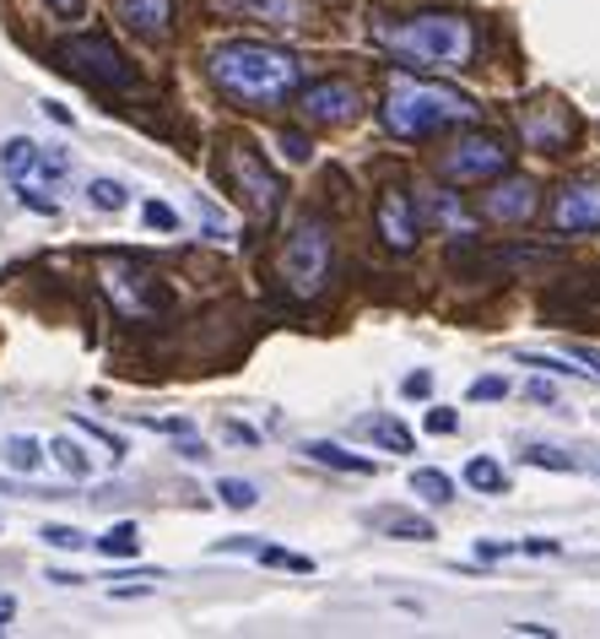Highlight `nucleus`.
I'll return each instance as SVG.
<instances>
[{"mask_svg":"<svg viewBox=\"0 0 600 639\" xmlns=\"http://www.w3.org/2000/svg\"><path fill=\"white\" fill-rule=\"evenodd\" d=\"M206 77L239 109H277V103H287L303 87V60L292 49H277V43L239 39V43L211 49Z\"/></svg>","mask_w":600,"mask_h":639,"instance_id":"1","label":"nucleus"},{"mask_svg":"<svg viewBox=\"0 0 600 639\" xmlns=\"http://www.w3.org/2000/svg\"><path fill=\"white\" fill-rule=\"evenodd\" d=\"M379 120L400 141H428V136H439L449 126H471L477 103L466 92H454V87L422 82L417 71L396 66L390 82H384V98H379Z\"/></svg>","mask_w":600,"mask_h":639,"instance_id":"2","label":"nucleus"},{"mask_svg":"<svg viewBox=\"0 0 600 639\" xmlns=\"http://www.w3.org/2000/svg\"><path fill=\"white\" fill-rule=\"evenodd\" d=\"M384 43L400 54V66H466L477 54V33L454 11H417L396 22Z\"/></svg>","mask_w":600,"mask_h":639,"instance_id":"3","label":"nucleus"},{"mask_svg":"<svg viewBox=\"0 0 600 639\" xmlns=\"http://www.w3.org/2000/svg\"><path fill=\"white\" fill-rule=\"evenodd\" d=\"M330 266H336V244H330V222L320 212L298 217V228L287 233V250H281V282L292 299H320L324 282H330Z\"/></svg>","mask_w":600,"mask_h":639,"instance_id":"4","label":"nucleus"},{"mask_svg":"<svg viewBox=\"0 0 600 639\" xmlns=\"http://www.w3.org/2000/svg\"><path fill=\"white\" fill-rule=\"evenodd\" d=\"M98 288L114 303L120 320H158L162 314V282L152 277V266L136 256H103L98 260Z\"/></svg>","mask_w":600,"mask_h":639,"instance_id":"5","label":"nucleus"},{"mask_svg":"<svg viewBox=\"0 0 600 639\" xmlns=\"http://www.w3.org/2000/svg\"><path fill=\"white\" fill-rule=\"evenodd\" d=\"M222 169L233 179V190H239L243 212L254 217V222H266V217H277L281 207V179L266 169V158L254 152V141L239 136V141H228V158H222Z\"/></svg>","mask_w":600,"mask_h":639,"instance_id":"6","label":"nucleus"},{"mask_svg":"<svg viewBox=\"0 0 600 639\" xmlns=\"http://www.w3.org/2000/svg\"><path fill=\"white\" fill-rule=\"evenodd\" d=\"M60 66L77 71V77H87V82H98V87H120V92L136 87V71L124 66V54L103 39V33H81V39L60 43Z\"/></svg>","mask_w":600,"mask_h":639,"instance_id":"7","label":"nucleus"},{"mask_svg":"<svg viewBox=\"0 0 600 639\" xmlns=\"http://www.w3.org/2000/svg\"><path fill=\"white\" fill-rule=\"evenodd\" d=\"M509 169V141L503 136H466L439 158V173L449 184H481Z\"/></svg>","mask_w":600,"mask_h":639,"instance_id":"8","label":"nucleus"},{"mask_svg":"<svg viewBox=\"0 0 600 639\" xmlns=\"http://www.w3.org/2000/svg\"><path fill=\"white\" fill-rule=\"evenodd\" d=\"M547 222L558 239H584V233H600V173H584V179H568L552 207H547Z\"/></svg>","mask_w":600,"mask_h":639,"instance_id":"9","label":"nucleus"},{"mask_svg":"<svg viewBox=\"0 0 600 639\" xmlns=\"http://www.w3.org/2000/svg\"><path fill=\"white\" fill-rule=\"evenodd\" d=\"M292 98H298V114H303L309 126H330V130H336V126H352V120L362 114V92L352 82H341V77H336V82L324 77V82L298 87Z\"/></svg>","mask_w":600,"mask_h":639,"instance_id":"10","label":"nucleus"},{"mask_svg":"<svg viewBox=\"0 0 600 639\" xmlns=\"http://www.w3.org/2000/svg\"><path fill=\"white\" fill-rule=\"evenodd\" d=\"M536 207H541V184H536V179H524V173H509V169L498 173V184L481 196V217H487V222H503V228L530 222Z\"/></svg>","mask_w":600,"mask_h":639,"instance_id":"11","label":"nucleus"},{"mask_svg":"<svg viewBox=\"0 0 600 639\" xmlns=\"http://www.w3.org/2000/svg\"><path fill=\"white\" fill-rule=\"evenodd\" d=\"M373 228H379V239H384V250H417V239H422V212H417V196H406L400 184H390L384 196H379V207H373Z\"/></svg>","mask_w":600,"mask_h":639,"instance_id":"12","label":"nucleus"},{"mask_svg":"<svg viewBox=\"0 0 600 639\" xmlns=\"http://www.w3.org/2000/svg\"><path fill=\"white\" fill-rule=\"evenodd\" d=\"M520 136H524V147H536V152H568L573 136H579V120L568 114V103L541 98V103H530L520 114Z\"/></svg>","mask_w":600,"mask_h":639,"instance_id":"13","label":"nucleus"},{"mask_svg":"<svg viewBox=\"0 0 600 639\" xmlns=\"http://www.w3.org/2000/svg\"><path fill=\"white\" fill-rule=\"evenodd\" d=\"M114 11L136 39H168L173 33V0H114Z\"/></svg>","mask_w":600,"mask_h":639,"instance_id":"14","label":"nucleus"},{"mask_svg":"<svg viewBox=\"0 0 600 639\" xmlns=\"http://www.w3.org/2000/svg\"><path fill=\"white\" fill-rule=\"evenodd\" d=\"M417 212H422V228L433 222V228H443V233H471L466 207L454 201V190H428V196H417Z\"/></svg>","mask_w":600,"mask_h":639,"instance_id":"15","label":"nucleus"},{"mask_svg":"<svg viewBox=\"0 0 600 639\" xmlns=\"http://www.w3.org/2000/svg\"><path fill=\"white\" fill-rule=\"evenodd\" d=\"M222 17H266V22H298L303 6L298 0H211Z\"/></svg>","mask_w":600,"mask_h":639,"instance_id":"16","label":"nucleus"},{"mask_svg":"<svg viewBox=\"0 0 600 639\" xmlns=\"http://www.w3.org/2000/svg\"><path fill=\"white\" fill-rule=\"evenodd\" d=\"M39 158H43L39 141L11 136V141L0 147V173H6V179H33V173H39Z\"/></svg>","mask_w":600,"mask_h":639,"instance_id":"17","label":"nucleus"},{"mask_svg":"<svg viewBox=\"0 0 600 639\" xmlns=\"http://www.w3.org/2000/svg\"><path fill=\"white\" fill-rule=\"evenodd\" d=\"M358 433H368L390 456H411V428L396 423V418H358Z\"/></svg>","mask_w":600,"mask_h":639,"instance_id":"18","label":"nucleus"},{"mask_svg":"<svg viewBox=\"0 0 600 639\" xmlns=\"http://www.w3.org/2000/svg\"><path fill=\"white\" fill-rule=\"evenodd\" d=\"M303 456L309 461H320V467H336V471H358V477H368V471H379L368 456H352V450H341V445H324V439H309L303 445Z\"/></svg>","mask_w":600,"mask_h":639,"instance_id":"19","label":"nucleus"},{"mask_svg":"<svg viewBox=\"0 0 600 639\" xmlns=\"http://www.w3.org/2000/svg\"><path fill=\"white\" fill-rule=\"evenodd\" d=\"M466 482H471L477 493H509V477H503V467H498L492 456H471V461H466Z\"/></svg>","mask_w":600,"mask_h":639,"instance_id":"20","label":"nucleus"},{"mask_svg":"<svg viewBox=\"0 0 600 639\" xmlns=\"http://www.w3.org/2000/svg\"><path fill=\"white\" fill-rule=\"evenodd\" d=\"M411 493H417L422 505H449V499H454V482L433 467H417L411 471Z\"/></svg>","mask_w":600,"mask_h":639,"instance_id":"21","label":"nucleus"},{"mask_svg":"<svg viewBox=\"0 0 600 639\" xmlns=\"http://www.w3.org/2000/svg\"><path fill=\"white\" fill-rule=\"evenodd\" d=\"M98 553H103V558H136V553H141V531H136L130 520L109 526V531L98 537Z\"/></svg>","mask_w":600,"mask_h":639,"instance_id":"22","label":"nucleus"},{"mask_svg":"<svg viewBox=\"0 0 600 639\" xmlns=\"http://www.w3.org/2000/svg\"><path fill=\"white\" fill-rule=\"evenodd\" d=\"M87 201H92L98 212H124V207H130V190H124L120 179H92V184H87Z\"/></svg>","mask_w":600,"mask_h":639,"instance_id":"23","label":"nucleus"},{"mask_svg":"<svg viewBox=\"0 0 600 639\" xmlns=\"http://www.w3.org/2000/svg\"><path fill=\"white\" fill-rule=\"evenodd\" d=\"M6 467H17V471H39V467H43V445H39V439H28V433L6 439Z\"/></svg>","mask_w":600,"mask_h":639,"instance_id":"24","label":"nucleus"},{"mask_svg":"<svg viewBox=\"0 0 600 639\" xmlns=\"http://www.w3.org/2000/svg\"><path fill=\"white\" fill-rule=\"evenodd\" d=\"M49 450H54V461H60V471H71V477H87V471H92V461H87V450H81V445L71 439V433H66V439H54Z\"/></svg>","mask_w":600,"mask_h":639,"instance_id":"25","label":"nucleus"},{"mask_svg":"<svg viewBox=\"0 0 600 639\" xmlns=\"http://www.w3.org/2000/svg\"><path fill=\"white\" fill-rule=\"evenodd\" d=\"M217 493H222V505H228V510H249V505L260 499V493H254V482H243V477H222V482H217Z\"/></svg>","mask_w":600,"mask_h":639,"instance_id":"26","label":"nucleus"},{"mask_svg":"<svg viewBox=\"0 0 600 639\" xmlns=\"http://www.w3.org/2000/svg\"><path fill=\"white\" fill-rule=\"evenodd\" d=\"M141 217H147V228H158V233H179V212H173L168 201H147Z\"/></svg>","mask_w":600,"mask_h":639,"instance_id":"27","label":"nucleus"},{"mask_svg":"<svg viewBox=\"0 0 600 639\" xmlns=\"http://www.w3.org/2000/svg\"><path fill=\"white\" fill-rule=\"evenodd\" d=\"M43 542H49V548H66V553L87 548V537H81L77 526H43Z\"/></svg>","mask_w":600,"mask_h":639,"instance_id":"28","label":"nucleus"},{"mask_svg":"<svg viewBox=\"0 0 600 639\" xmlns=\"http://www.w3.org/2000/svg\"><path fill=\"white\" fill-rule=\"evenodd\" d=\"M524 461H530V467H547V471H573V456H562V450H547V445L524 450Z\"/></svg>","mask_w":600,"mask_h":639,"instance_id":"29","label":"nucleus"},{"mask_svg":"<svg viewBox=\"0 0 600 639\" xmlns=\"http://www.w3.org/2000/svg\"><path fill=\"white\" fill-rule=\"evenodd\" d=\"M281 152H287L292 163H309V158H314V141H309L303 130H281Z\"/></svg>","mask_w":600,"mask_h":639,"instance_id":"30","label":"nucleus"},{"mask_svg":"<svg viewBox=\"0 0 600 639\" xmlns=\"http://www.w3.org/2000/svg\"><path fill=\"white\" fill-rule=\"evenodd\" d=\"M509 396V380L503 375H481L477 385H471V401H503Z\"/></svg>","mask_w":600,"mask_h":639,"instance_id":"31","label":"nucleus"},{"mask_svg":"<svg viewBox=\"0 0 600 639\" xmlns=\"http://www.w3.org/2000/svg\"><path fill=\"white\" fill-rule=\"evenodd\" d=\"M260 558H266V563H277V569H298V575H309V569H314L309 558L287 553V548H260Z\"/></svg>","mask_w":600,"mask_h":639,"instance_id":"32","label":"nucleus"},{"mask_svg":"<svg viewBox=\"0 0 600 639\" xmlns=\"http://www.w3.org/2000/svg\"><path fill=\"white\" fill-rule=\"evenodd\" d=\"M514 363H530V369H552V375H568V380L579 375L573 363H558V358H541V352H514Z\"/></svg>","mask_w":600,"mask_h":639,"instance_id":"33","label":"nucleus"},{"mask_svg":"<svg viewBox=\"0 0 600 639\" xmlns=\"http://www.w3.org/2000/svg\"><path fill=\"white\" fill-rule=\"evenodd\" d=\"M400 396L428 401V396H433V375H428V369H422V375H406V380H400Z\"/></svg>","mask_w":600,"mask_h":639,"instance_id":"34","label":"nucleus"},{"mask_svg":"<svg viewBox=\"0 0 600 639\" xmlns=\"http://www.w3.org/2000/svg\"><path fill=\"white\" fill-rule=\"evenodd\" d=\"M396 537L400 542H428L433 526H428V520H396Z\"/></svg>","mask_w":600,"mask_h":639,"instance_id":"35","label":"nucleus"},{"mask_svg":"<svg viewBox=\"0 0 600 639\" xmlns=\"http://www.w3.org/2000/svg\"><path fill=\"white\" fill-rule=\"evenodd\" d=\"M454 428H460V418H454L449 407H433V412H428V433H454Z\"/></svg>","mask_w":600,"mask_h":639,"instance_id":"36","label":"nucleus"},{"mask_svg":"<svg viewBox=\"0 0 600 639\" xmlns=\"http://www.w3.org/2000/svg\"><path fill=\"white\" fill-rule=\"evenodd\" d=\"M568 352H573L579 363H590V375H600V347H584V341H568Z\"/></svg>","mask_w":600,"mask_h":639,"instance_id":"37","label":"nucleus"},{"mask_svg":"<svg viewBox=\"0 0 600 639\" xmlns=\"http://www.w3.org/2000/svg\"><path fill=\"white\" fill-rule=\"evenodd\" d=\"M222 433H228V439H243V445H254V428L239 423V418H228V423H222Z\"/></svg>","mask_w":600,"mask_h":639,"instance_id":"38","label":"nucleus"},{"mask_svg":"<svg viewBox=\"0 0 600 639\" xmlns=\"http://www.w3.org/2000/svg\"><path fill=\"white\" fill-rule=\"evenodd\" d=\"M524 553H530V558H547V553H558V542H547V537H530V542H524Z\"/></svg>","mask_w":600,"mask_h":639,"instance_id":"39","label":"nucleus"},{"mask_svg":"<svg viewBox=\"0 0 600 639\" xmlns=\"http://www.w3.org/2000/svg\"><path fill=\"white\" fill-rule=\"evenodd\" d=\"M179 456H184V461H206V456H211V450H206V445H200V439H184V445H179Z\"/></svg>","mask_w":600,"mask_h":639,"instance_id":"40","label":"nucleus"},{"mask_svg":"<svg viewBox=\"0 0 600 639\" xmlns=\"http://www.w3.org/2000/svg\"><path fill=\"white\" fill-rule=\"evenodd\" d=\"M477 553L487 558V563H492V558H509V553H514V548H509V542H481Z\"/></svg>","mask_w":600,"mask_h":639,"instance_id":"41","label":"nucleus"},{"mask_svg":"<svg viewBox=\"0 0 600 639\" xmlns=\"http://www.w3.org/2000/svg\"><path fill=\"white\" fill-rule=\"evenodd\" d=\"M530 401H547V407H552V385H547V380H530Z\"/></svg>","mask_w":600,"mask_h":639,"instance_id":"42","label":"nucleus"},{"mask_svg":"<svg viewBox=\"0 0 600 639\" xmlns=\"http://www.w3.org/2000/svg\"><path fill=\"white\" fill-rule=\"evenodd\" d=\"M49 6H54L60 17H77V11H81V0H49Z\"/></svg>","mask_w":600,"mask_h":639,"instance_id":"43","label":"nucleus"},{"mask_svg":"<svg viewBox=\"0 0 600 639\" xmlns=\"http://www.w3.org/2000/svg\"><path fill=\"white\" fill-rule=\"evenodd\" d=\"M11 612H17V601H11V597H0V629L11 623Z\"/></svg>","mask_w":600,"mask_h":639,"instance_id":"44","label":"nucleus"}]
</instances>
